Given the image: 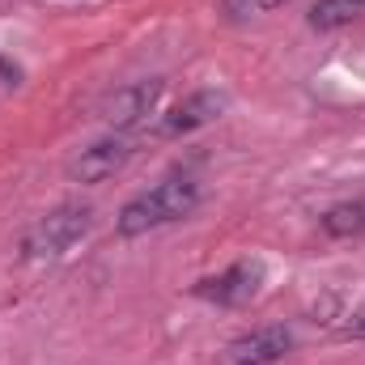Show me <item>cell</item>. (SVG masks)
Listing matches in <instances>:
<instances>
[{
	"instance_id": "6da1fadb",
	"label": "cell",
	"mask_w": 365,
	"mask_h": 365,
	"mask_svg": "<svg viewBox=\"0 0 365 365\" xmlns=\"http://www.w3.org/2000/svg\"><path fill=\"white\" fill-rule=\"evenodd\" d=\"M204 191L200 182L187 179V175H170V179L153 182L149 191L132 195L119 212H115V234L119 238H145L153 230H166V225H179L187 221L195 208H200Z\"/></svg>"
},
{
	"instance_id": "7a4b0ae2",
	"label": "cell",
	"mask_w": 365,
	"mask_h": 365,
	"mask_svg": "<svg viewBox=\"0 0 365 365\" xmlns=\"http://www.w3.org/2000/svg\"><path fill=\"white\" fill-rule=\"evenodd\" d=\"M93 225V208L90 204H60V208H51L47 217H38L30 230H26V238H21V259H30V264H47V259H60V255H68L86 234H90Z\"/></svg>"
},
{
	"instance_id": "3957f363",
	"label": "cell",
	"mask_w": 365,
	"mask_h": 365,
	"mask_svg": "<svg viewBox=\"0 0 365 365\" xmlns=\"http://www.w3.org/2000/svg\"><path fill=\"white\" fill-rule=\"evenodd\" d=\"M259 284H264V264L259 259H238L225 272L204 276L191 293L204 297V302H212V306H247L259 293Z\"/></svg>"
},
{
	"instance_id": "277c9868",
	"label": "cell",
	"mask_w": 365,
	"mask_h": 365,
	"mask_svg": "<svg viewBox=\"0 0 365 365\" xmlns=\"http://www.w3.org/2000/svg\"><path fill=\"white\" fill-rule=\"evenodd\" d=\"M293 353V327L284 323H264V327H251L242 331L230 349H225V361L230 365H276Z\"/></svg>"
},
{
	"instance_id": "5b68a950",
	"label": "cell",
	"mask_w": 365,
	"mask_h": 365,
	"mask_svg": "<svg viewBox=\"0 0 365 365\" xmlns=\"http://www.w3.org/2000/svg\"><path fill=\"white\" fill-rule=\"evenodd\" d=\"M128 158H132V140L123 132H110V136L93 140L90 149H81L68 162V175L77 182H102V179H110V175H119L128 166Z\"/></svg>"
},
{
	"instance_id": "8992f818",
	"label": "cell",
	"mask_w": 365,
	"mask_h": 365,
	"mask_svg": "<svg viewBox=\"0 0 365 365\" xmlns=\"http://www.w3.org/2000/svg\"><path fill=\"white\" fill-rule=\"evenodd\" d=\"M221 110H225V93L221 90H195V93H187L175 110L162 115L158 132L162 136H187V132L208 128L212 119H221Z\"/></svg>"
},
{
	"instance_id": "52a82bcc",
	"label": "cell",
	"mask_w": 365,
	"mask_h": 365,
	"mask_svg": "<svg viewBox=\"0 0 365 365\" xmlns=\"http://www.w3.org/2000/svg\"><path fill=\"white\" fill-rule=\"evenodd\" d=\"M158 98H162V81H136V86H128V90L115 93V102L106 106V119H110L115 128H132V123H140L145 115H153Z\"/></svg>"
},
{
	"instance_id": "ba28073f",
	"label": "cell",
	"mask_w": 365,
	"mask_h": 365,
	"mask_svg": "<svg viewBox=\"0 0 365 365\" xmlns=\"http://www.w3.org/2000/svg\"><path fill=\"white\" fill-rule=\"evenodd\" d=\"M361 13H365V0H314L306 21H310V30H340V26L357 21Z\"/></svg>"
},
{
	"instance_id": "9c48e42d",
	"label": "cell",
	"mask_w": 365,
	"mask_h": 365,
	"mask_svg": "<svg viewBox=\"0 0 365 365\" xmlns=\"http://www.w3.org/2000/svg\"><path fill=\"white\" fill-rule=\"evenodd\" d=\"M319 225H323L327 238H357V234H365V204H357V200L331 204V208L319 217Z\"/></svg>"
},
{
	"instance_id": "30bf717a",
	"label": "cell",
	"mask_w": 365,
	"mask_h": 365,
	"mask_svg": "<svg viewBox=\"0 0 365 365\" xmlns=\"http://www.w3.org/2000/svg\"><path fill=\"white\" fill-rule=\"evenodd\" d=\"M280 4H289V0H225V13H234V17H255V13H272Z\"/></svg>"
},
{
	"instance_id": "8fae6325",
	"label": "cell",
	"mask_w": 365,
	"mask_h": 365,
	"mask_svg": "<svg viewBox=\"0 0 365 365\" xmlns=\"http://www.w3.org/2000/svg\"><path fill=\"white\" fill-rule=\"evenodd\" d=\"M340 336H353V340H365V310H361V314H349V323L340 327Z\"/></svg>"
}]
</instances>
